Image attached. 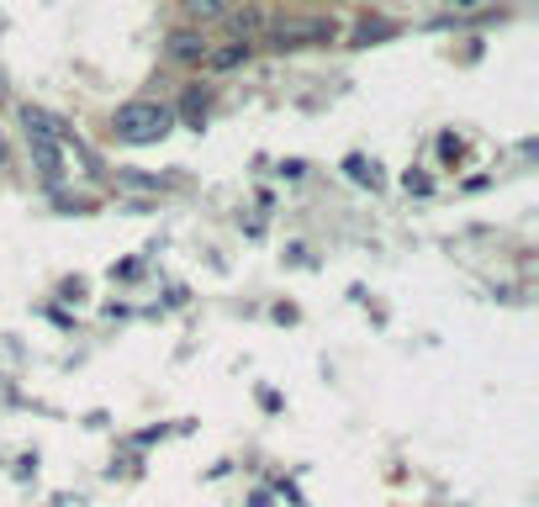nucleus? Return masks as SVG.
<instances>
[{
	"label": "nucleus",
	"mask_w": 539,
	"mask_h": 507,
	"mask_svg": "<svg viewBox=\"0 0 539 507\" xmlns=\"http://www.w3.org/2000/svg\"><path fill=\"white\" fill-rule=\"evenodd\" d=\"M22 127H27V138H53V143H64V122L48 117V111H37V106H22Z\"/></svg>",
	"instance_id": "20e7f679"
},
{
	"label": "nucleus",
	"mask_w": 539,
	"mask_h": 507,
	"mask_svg": "<svg viewBox=\"0 0 539 507\" xmlns=\"http://www.w3.org/2000/svg\"><path fill=\"white\" fill-rule=\"evenodd\" d=\"M238 59H249V43H238V48H222V53H207V64H217V69H233Z\"/></svg>",
	"instance_id": "0eeeda50"
},
{
	"label": "nucleus",
	"mask_w": 539,
	"mask_h": 507,
	"mask_svg": "<svg viewBox=\"0 0 539 507\" xmlns=\"http://www.w3.org/2000/svg\"><path fill=\"white\" fill-rule=\"evenodd\" d=\"M275 37H281V48H307V43H328L333 27L328 22H286Z\"/></svg>",
	"instance_id": "f03ea898"
},
{
	"label": "nucleus",
	"mask_w": 539,
	"mask_h": 507,
	"mask_svg": "<svg viewBox=\"0 0 539 507\" xmlns=\"http://www.w3.org/2000/svg\"><path fill=\"white\" fill-rule=\"evenodd\" d=\"M0 96H6V80H0Z\"/></svg>",
	"instance_id": "9d476101"
},
{
	"label": "nucleus",
	"mask_w": 539,
	"mask_h": 507,
	"mask_svg": "<svg viewBox=\"0 0 539 507\" xmlns=\"http://www.w3.org/2000/svg\"><path fill=\"white\" fill-rule=\"evenodd\" d=\"M27 148H32V159H37V169H43L48 180L64 175V159H59V143L53 138H27Z\"/></svg>",
	"instance_id": "39448f33"
},
{
	"label": "nucleus",
	"mask_w": 539,
	"mask_h": 507,
	"mask_svg": "<svg viewBox=\"0 0 539 507\" xmlns=\"http://www.w3.org/2000/svg\"><path fill=\"white\" fill-rule=\"evenodd\" d=\"M0 164H6V143H0Z\"/></svg>",
	"instance_id": "1a4fd4ad"
},
{
	"label": "nucleus",
	"mask_w": 539,
	"mask_h": 507,
	"mask_svg": "<svg viewBox=\"0 0 539 507\" xmlns=\"http://www.w3.org/2000/svg\"><path fill=\"white\" fill-rule=\"evenodd\" d=\"M207 37L201 32H175L170 37V59H180V64H207Z\"/></svg>",
	"instance_id": "7ed1b4c3"
},
{
	"label": "nucleus",
	"mask_w": 539,
	"mask_h": 507,
	"mask_svg": "<svg viewBox=\"0 0 539 507\" xmlns=\"http://www.w3.org/2000/svg\"><path fill=\"white\" fill-rule=\"evenodd\" d=\"M180 11L191 16V22L207 27V22H222V16L233 11V0H180Z\"/></svg>",
	"instance_id": "423d86ee"
},
{
	"label": "nucleus",
	"mask_w": 539,
	"mask_h": 507,
	"mask_svg": "<svg viewBox=\"0 0 539 507\" xmlns=\"http://www.w3.org/2000/svg\"><path fill=\"white\" fill-rule=\"evenodd\" d=\"M455 6H476V0H455Z\"/></svg>",
	"instance_id": "6e6552de"
},
{
	"label": "nucleus",
	"mask_w": 539,
	"mask_h": 507,
	"mask_svg": "<svg viewBox=\"0 0 539 507\" xmlns=\"http://www.w3.org/2000/svg\"><path fill=\"white\" fill-rule=\"evenodd\" d=\"M175 127V111L170 106H154V101H127L117 106V117H111V133H117L122 143H159L164 133Z\"/></svg>",
	"instance_id": "f257e3e1"
}]
</instances>
